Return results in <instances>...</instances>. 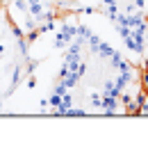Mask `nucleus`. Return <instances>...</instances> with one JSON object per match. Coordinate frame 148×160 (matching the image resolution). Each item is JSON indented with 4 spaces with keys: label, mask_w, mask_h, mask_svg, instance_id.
Masks as SVG:
<instances>
[{
    "label": "nucleus",
    "mask_w": 148,
    "mask_h": 160,
    "mask_svg": "<svg viewBox=\"0 0 148 160\" xmlns=\"http://www.w3.org/2000/svg\"><path fill=\"white\" fill-rule=\"evenodd\" d=\"M75 30H78V25H73V23H64L62 28H59V32L55 34L53 46H55V48H66L73 39H75Z\"/></svg>",
    "instance_id": "f257e3e1"
},
{
    "label": "nucleus",
    "mask_w": 148,
    "mask_h": 160,
    "mask_svg": "<svg viewBox=\"0 0 148 160\" xmlns=\"http://www.w3.org/2000/svg\"><path fill=\"white\" fill-rule=\"evenodd\" d=\"M116 108H118V98H116V96H103V101H100V110H103V112L114 114Z\"/></svg>",
    "instance_id": "f03ea898"
},
{
    "label": "nucleus",
    "mask_w": 148,
    "mask_h": 160,
    "mask_svg": "<svg viewBox=\"0 0 148 160\" xmlns=\"http://www.w3.org/2000/svg\"><path fill=\"white\" fill-rule=\"evenodd\" d=\"M23 73H25V69L21 67V64H16V67H14V73H12V85H9V89H7V94H12V92L21 85V80H23Z\"/></svg>",
    "instance_id": "7ed1b4c3"
},
{
    "label": "nucleus",
    "mask_w": 148,
    "mask_h": 160,
    "mask_svg": "<svg viewBox=\"0 0 148 160\" xmlns=\"http://www.w3.org/2000/svg\"><path fill=\"white\" fill-rule=\"evenodd\" d=\"M118 94H121V89L114 85V80H105V87H103V96H116L118 98Z\"/></svg>",
    "instance_id": "20e7f679"
},
{
    "label": "nucleus",
    "mask_w": 148,
    "mask_h": 160,
    "mask_svg": "<svg viewBox=\"0 0 148 160\" xmlns=\"http://www.w3.org/2000/svg\"><path fill=\"white\" fill-rule=\"evenodd\" d=\"M96 53H98L100 57H105V60H107V57H109V55L114 53V48L109 46V43H105V41H100V46H98V50H96Z\"/></svg>",
    "instance_id": "39448f33"
},
{
    "label": "nucleus",
    "mask_w": 148,
    "mask_h": 160,
    "mask_svg": "<svg viewBox=\"0 0 148 160\" xmlns=\"http://www.w3.org/2000/svg\"><path fill=\"white\" fill-rule=\"evenodd\" d=\"M87 43H89V50H91V53H96V50H98V46H100V37L91 32V37L87 39Z\"/></svg>",
    "instance_id": "423d86ee"
},
{
    "label": "nucleus",
    "mask_w": 148,
    "mask_h": 160,
    "mask_svg": "<svg viewBox=\"0 0 148 160\" xmlns=\"http://www.w3.org/2000/svg\"><path fill=\"white\" fill-rule=\"evenodd\" d=\"M75 37H80V39H89V37H91V30H89V28L87 25H78V30H75Z\"/></svg>",
    "instance_id": "0eeeda50"
},
{
    "label": "nucleus",
    "mask_w": 148,
    "mask_h": 160,
    "mask_svg": "<svg viewBox=\"0 0 148 160\" xmlns=\"http://www.w3.org/2000/svg\"><path fill=\"white\" fill-rule=\"evenodd\" d=\"M107 60H109V67H118V62L123 60V53H118V50H114V53L109 55Z\"/></svg>",
    "instance_id": "6e6552de"
},
{
    "label": "nucleus",
    "mask_w": 148,
    "mask_h": 160,
    "mask_svg": "<svg viewBox=\"0 0 148 160\" xmlns=\"http://www.w3.org/2000/svg\"><path fill=\"white\" fill-rule=\"evenodd\" d=\"M36 67H39V62H36V60H30V57H25V73H27V76L34 73Z\"/></svg>",
    "instance_id": "1a4fd4ad"
},
{
    "label": "nucleus",
    "mask_w": 148,
    "mask_h": 160,
    "mask_svg": "<svg viewBox=\"0 0 148 160\" xmlns=\"http://www.w3.org/2000/svg\"><path fill=\"white\" fill-rule=\"evenodd\" d=\"M105 14H107V16L112 18V21H116V16H118V7H116V5H109V7H105Z\"/></svg>",
    "instance_id": "9d476101"
},
{
    "label": "nucleus",
    "mask_w": 148,
    "mask_h": 160,
    "mask_svg": "<svg viewBox=\"0 0 148 160\" xmlns=\"http://www.w3.org/2000/svg\"><path fill=\"white\" fill-rule=\"evenodd\" d=\"M116 30H118V34H121V39L132 34V28H128V25H116Z\"/></svg>",
    "instance_id": "9b49d317"
},
{
    "label": "nucleus",
    "mask_w": 148,
    "mask_h": 160,
    "mask_svg": "<svg viewBox=\"0 0 148 160\" xmlns=\"http://www.w3.org/2000/svg\"><path fill=\"white\" fill-rule=\"evenodd\" d=\"M12 34H14V39L25 37V32H23V28H21V25H12Z\"/></svg>",
    "instance_id": "f8f14e48"
},
{
    "label": "nucleus",
    "mask_w": 148,
    "mask_h": 160,
    "mask_svg": "<svg viewBox=\"0 0 148 160\" xmlns=\"http://www.w3.org/2000/svg\"><path fill=\"white\" fill-rule=\"evenodd\" d=\"M66 114H69V117H84L87 110H80V108H71V110L66 112Z\"/></svg>",
    "instance_id": "ddd939ff"
},
{
    "label": "nucleus",
    "mask_w": 148,
    "mask_h": 160,
    "mask_svg": "<svg viewBox=\"0 0 148 160\" xmlns=\"http://www.w3.org/2000/svg\"><path fill=\"white\" fill-rule=\"evenodd\" d=\"M132 5H135L139 12H146V7H148V0H132Z\"/></svg>",
    "instance_id": "4468645a"
},
{
    "label": "nucleus",
    "mask_w": 148,
    "mask_h": 160,
    "mask_svg": "<svg viewBox=\"0 0 148 160\" xmlns=\"http://www.w3.org/2000/svg\"><path fill=\"white\" fill-rule=\"evenodd\" d=\"M55 94H59V96H62V94H66V92H69V89H66V87H64V82H62V80H57V85H55V89H53Z\"/></svg>",
    "instance_id": "2eb2a0df"
},
{
    "label": "nucleus",
    "mask_w": 148,
    "mask_h": 160,
    "mask_svg": "<svg viewBox=\"0 0 148 160\" xmlns=\"http://www.w3.org/2000/svg\"><path fill=\"white\" fill-rule=\"evenodd\" d=\"M89 101H91V105H93V108H100L103 96H100V94H91V96H89Z\"/></svg>",
    "instance_id": "dca6fc26"
},
{
    "label": "nucleus",
    "mask_w": 148,
    "mask_h": 160,
    "mask_svg": "<svg viewBox=\"0 0 148 160\" xmlns=\"http://www.w3.org/2000/svg\"><path fill=\"white\" fill-rule=\"evenodd\" d=\"M27 87H36V78H34V73L27 76Z\"/></svg>",
    "instance_id": "f3484780"
},
{
    "label": "nucleus",
    "mask_w": 148,
    "mask_h": 160,
    "mask_svg": "<svg viewBox=\"0 0 148 160\" xmlns=\"http://www.w3.org/2000/svg\"><path fill=\"white\" fill-rule=\"evenodd\" d=\"M141 82H144V87L148 89V71H144V76H141Z\"/></svg>",
    "instance_id": "a211bd4d"
},
{
    "label": "nucleus",
    "mask_w": 148,
    "mask_h": 160,
    "mask_svg": "<svg viewBox=\"0 0 148 160\" xmlns=\"http://www.w3.org/2000/svg\"><path fill=\"white\" fill-rule=\"evenodd\" d=\"M103 5H105V7H109V5H116V0H103Z\"/></svg>",
    "instance_id": "6ab92c4d"
},
{
    "label": "nucleus",
    "mask_w": 148,
    "mask_h": 160,
    "mask_svg": "<svg viewBox=\"0 0 148 160\" xmlns=\"http://www.w3.org/2000/svg\"><path fill=\"white\" fill-rule=\"evenodd\" d=\"M144 71H148V57L144 60Z\"/></svg>",
    "instance_id": "aec40b11"
},
{
    "label": "nucleus",
    "mask_w": 148,
    "mask_h": 160,
    "mask_svg": "<svg viewBox=\"0 0 148 160\" xmlns=\"http://www.w3.org/2000/svg\"><path fill=\"white\" fill-rule=\"evenodd\" d=\"M144 21H146V25H148V12H146V14H144Z\"/></svg>",
    "instance_id": "412c9836"
},
{
    "label": "nucleus",
    "mask_w": 148,
    "mask_h": 160,
    "mask_svg": "<svg viewBox=\"0 0 148 160\" xmlns=\"http://www.w3.org/2000/svg\"><path fill=\"white\" fill-rule=\"evenodd\" d=\"M5 53V46H2V43H0V55H2Z\"/></svg>",
    "instance_id": "4be33fe9"
},
{
    "label": "nucleus",
    "mask_w": 148,
    "mask_h": 160,
    "mask_svg": "<svg viewBox=\"0 0 148 160\" xmlns=\"http://www.w3.org/2000/svg\"><path fill=\"white\" fill-rule=\"evenodd\" d=\"M146 43H148V30H146Z\"/></svg>",
    "instance_id": "5701e85b"
},
{
    "label": "nucleus",
    "mask_w": 148,
    "mask_h": 160,
    "mask_svg": "<svg viewBox=\"0 0 148 160\" xmlns=\"http://www.w3.org/2000/svg\"><path fill=\"white\" fill-rule=\"evenodd\" d=\"M0 112H2V103H0Z\"/></svg>",
    "instance_id": "b1692460"
},
{
    "label": "nucleus",
    "mask_w": 148,
    "mask_h": 160,
    "mask_svg": "<svg viewBox=\"0 0 148 160\" xmlns=\"http://www.w3.org/2000/svg\"><path fill=\"white\" fill-rule=\"evenodd\" d=\"M69 2H71V5H73V2H75V0H69Z\"/></svg>",
    "instance_id": "393cba45"
}]
</instances>
